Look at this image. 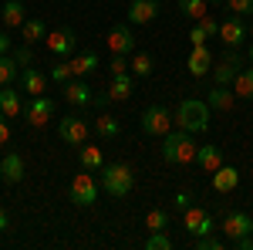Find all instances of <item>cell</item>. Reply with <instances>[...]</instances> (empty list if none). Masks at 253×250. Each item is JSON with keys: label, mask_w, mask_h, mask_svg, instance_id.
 Listing matches in <instances>:
<instances>
[{"label": "cell", "mask_w": 253, "mask_h": 250, "mask_svg": "<svg viewBox=\"0 0 253 250\" xmlns=\"http://www.w3.org/2000/svg\"><path fill=\"white\" fill-rule=\"evenodd\" d=\"M189 206H193V193H186V190H182V193H175V210H182V213H186Z\"/></svg>", "instance_id": "obj_41"}, {"label": "cell", "mask_w": 253, "mask_h": 250, "mask_svg": "<svg viewBox=\"0 0 253 250\" xmlns=\"http://www.w3.org/2000/svg\"><path fill=\"white\" fill-rule=\"evenodd\" d=\"M95 68H98V54H95V51H88V54H78V58L71 61V71H75V78L91 75Z\"/></svg>", "instance_id": "obj_31"}, {"label": "cell", "mask_w": 253, "mask_h": 250, "mask_svg": "<svg viewBox=\"0 0 253 250\" xmlns=\"http://www.w3.org/2000/svg\"><path fill=\"white\" fill-rule=\"evenodd\" d=\"M196 250H223L226 247V240L223 237H213V233H206V237H196Z\"/></svg>", "instance_id": "obj_34"}, {"label": "cell", "mask_w": 253, "mask_h": 250, "mask_svg": "<svg viewBox=\"0 0 253 250\" xmlns=\"http://www.w3.org/2000/svg\"><path fill=\"white\" fill-rule=\"evenodd\" d=\"M233 95H236V98H247V101H253V64H250V68H243V71L236 75V81H233Z\"/></svg>", "instance_id": "obj_28"}, {"label": "cell", "mask_w": 253, "mask_h": 250, "mask_svg": "<svg viewBox=\"0 0 253 250\" xmlns=\"http://www.w3.org/2000/svg\"><path fill=\"white\" fill-rule=\"evenodd\" d=\"M108 101H112V98H108V95H95V105H98V108H105Z\"/></svg>", "instance_id": "obj_47"}, {"label": "cell", "mask_w": 253, "mask_h": 250, "mask_svg": "<svg viewBox=\"0 0 253 250\" xmlns=\"http://www.w3.org/2000/svg\"><path fill=\"white\" fill-rule=\"evenodd\" d=\"M108 68H112V75H125L128 71V54H112Z\"/></svg>", "instance_id": "obj_39"}, {"label": "cell", "mask_w": 253, "mask_h": 250, "mask_svg": "<svg viewBox=\"0 0 253 250\" xmlns=\"http://www.w3.org/2000/svg\"><path fill=\"white\" fill-rule=\"evenodd\" d=\"M196 24L203 27V34H206V38H216V34H219V20H216L213 14H206V17H203V20H196Z\"/></svg>", "instance_id": "obj_38"}, {"label": "cell", "mask_w": 253, "mask_h": 250, "mask_svg": "<svg viewBox=\"0 0 253 250\" xmlns=\"http://www.w3.org/2000/svg\"><path fill=\"white\" fill-rule=\"evenodd\" d=\"M108 98L112 101H128L132 98V75H112V85H108Z\"/></svg>", "instance_id": "obj_26"}, {"label": "cell", "mask_w": 253, "mask_h": 250, "mask_svg": "<svg viewBox=\"0 0 253 250\" xmlns=\"http://www.w3.org/2000/svg\"><path fill=\"white\" fill-rule=\"evenodd\" d=\"M64 101H68V105H75V108H81V105H91V101H95V95H91V85H88L84 78H71V81H64Z\"/></svg>", "instance_id": "obj_14"}, {"label": "cell", "mask_w": 253, "mask_h": 250, "mask_svg": "<svg viewBox=\"0 0 253 250\" xmlns=\"http://www.w3.org/2000/svg\"><path fill=\"white\" fill-rule=\"evenodd\" d=\"M44 44H47V51H51L54 58H68V54L75 51V44H78V34H75L71 27H61L54 34H47Z\"/></svg>", "instance_id": "obj_10"}, {"label": "cell", "mask_w": 253, "mask_h": 250, "mask_svg": "<svg viewBox=\"0 0 253 250\" xmlns=\"http://www.w3.org/2000/svg\"><path fill=\"white\" fill-rule=\"evenodd\" d=\"M24 112V101H20V92H14V85H3L0 88V115L17 118Z\"/></svg>", "instance_id": "obj_21"}, {"label": "cell", "mask_w": 253, "mask_h": 250, "mask_svg": "<svg viewBox=\"0 0 253 250\" xmlns=\"http://www.w3.org/2000/svg\"><path fill=\"white\" fill-rule=\"evenodd\" d=\"M98 179H101V190L108 193V196H128L132 186H135V173H132V166H125V162H112V166H101L98 169Z\"/></svg>", "instance_id": "obj_3"}, {"label": "cell", "mask_w": 253, "mask_h": 250, "mask_svg": "<svg viewBox=\"0 0 253 250\" xmlns=\"http://www.w3.org/2000/svg\"><path fill=\"white\" fill-rule=\"evenodd\" d=\"M189 41H193V44H206V34H203V27H199V24H193V31H189Z\"/></svg>", "instance_id": "obj_43"}, {"label": "cell", "mask_w": 253, "mask_h": 250, "mask_svg": "<svg viewBox=\"0 0 253 250\" xmlns=\"http://www.w3.org/2000/svg\"><path fill=\"white\" fill-rule=\"evenodd\" d=\"M145 250H172V240L166 237V230L149 233V240H145Z\"/></svg>", "instance_id": "obj_35"}, {"label": "cell", "mask_w": 253, "mask_h": 250, "mask_svg": "<svg viewBox=\"0 0 253 250\" xmlns=\"http://www.w3.org/2000/svg\"><path fill=\"white\" fill-rule=\"evenodd\" d=\"M166 227H169V213H166V210H159V206H156V210L145 213V230H149V233H159V230H166Z\"/></svg>", "instance_id": "obj_32"}, {"label": "cell", "mask_w": 253, "mask_h": 250, "mask_svg": "<svg viewBox=\"0 0 253 250\" xmlns=\"http://www.w3.org/2000/svg\"><path fill=\"white\" fill-rule=\"evenodd\" d=\"M10 54H14V58H17V64H24V68L34 61V54H31V44H20V48H14V51H10Z\"/></svg>", "instance_id": "obj_40"}, {"label": "cell", "mask_w": 253, "mask_h": 250, "mask_svg": "<svg viewBox=\"0 0 253 250\" xmlns=\"http://www.w3.org/2000/svg\"><path fill=\"white\" fill-rule=\"evenodd\" d=\"M182 223H186V230L193 233V237H206V233L216 230V223L210 220V213L203 210V206H189V210L182 213Z\"/></svg>", "instance_id": "obj_12"}, {"label": "cell", "mask_w": 253, "mask_h": 250, "mask_svg": "<svg viewBox=\"0 0 253 250\" xmlns=\"http://www.w3.org/2000/svg\"><path fill=\"white\" fill-rule=\"evenodd\" d=\"M88 132H91V129H88V122L81 115H64L58 122V135H61L64 146H84V142H88Z\"/></svg>", "instance_id": "obj_7"}, {"label": "cell", "mask_w": 253, "mask_h": 250, "mask_svg": "<svg viewBox=\"0 0 253 250\" xmlns=\"http://www.w3.org/2000/svg\"><path fill=\"white\" fill-rule=\"evenodd\" d=\"M219 38H223V44L226 48H240L243 44V38H247V20L243 17H226V20H219Z\"/></svg>", "instance_id": "obj_15"}, {"label": "cell", "mask_w": 253, "mask_h": 250, "mask_svg": "<svg viewBox=\"0 0 253 250\" xmlns=\"http://www.w3.org/2000/svg\"><path fill=\"white\" fill-rule=\"evenodd\" d=\"M98 190H101V183H95V176L88 173H78L71 179V190H68V200L75 203V206H95L98 200Z\"/></svg>", "instance_id": "obj_4"}, {"label": "cell", "mask_w": 253, "mask_h": 250, "mask_svg": "<svg viewBox=\"0 0 253 250\" xmlns=\"http://www.w3.org/2000/svg\"><path fill=\"white\" fill-rule=\"evenodd\" d=\"M17 78H20L17 58H14V54H0V88H3V85H14Z\"/></svg>", "instance_id": "obj_27"}, {"label": "cell", "mask_w": 253, "mask_h": 250, "mask_svg": "<svg viewBox=\"0 0 253 250\" xmlns=\"http://www.w3.org/2000/svg\"><path fill=\"white\" fill-rule=\"evenodd\" d=\"M240 71H243V58L236 48H230V51H223V58L213 64L210 75H213V85H233Z\"/></svg>", "instance_id": "obj_6"}, {"label": "cell", "mask_w": 253, "mask_h": 250, "mask_svg": "<svg viewBox=\"0 0 253 250\" xmlns=\"http://www.w3.org/2000/svg\"><path fill=\"white\" fill-rule=\"evenodd\" d=\"M196 135L186 132V129H175V132H166L162 135V159L169 166H189L196 162Z\"/></svg>", "instance_id": "obj_1"}, {"label": "cell", "mask_w": 253, "mask_h": 250, "mask_svg": "<svg viewBox=\"0 0 253 250\" xmlns=\"http://www.w3.org/2000/svg\"><path fill=\"white\" fill-rule=\"evenodd\" d=\"M128 68H132L135 78H149L152 75V58H149V54H135V58L128 61Z\"/></svg>", "instance_id": "obj_33"}, {"label": "cell", "mask_w": 253, "mask_h": 250, "mask_svg": "<svg viewBox=\"0 0 253 250\" xmlns=\"http://www.w3.org/2000/svg\"><path fill=\"white\" fill-rule=\"evenodd\" d=\"M78 162L81 169H88V173H98L101 166H105V155L98 146H78Z\"/></svg>", "instance_id": "obj_25"}, {"label": "cell", "mask_w": 253, "mask_h": 250, "mask_svg": "<svg viewBox=\"0 0 253 250\" xmlns=\"http://www.w3.org/2000/svg\"><path fill=\"white\" fill-rule=\"evenodd\" d=\"M206 101H210V108H216V112H230L236 105L233 85H213V88L206 92Z\"/></svg>", "instance_id": "obj_17"}, {"label": "cell", "mask_w": 253, "mask_h": 250, "mask_svg": "<svg viewBox=\"0 0 253 250\" xmlns=\"http://www.w3.org/2000/svg\"><path fill=\"white\" fill-rule=\"evenodd\" d=\"M10 142V125H7V115H0V146Z\"/></svg>", "instance_id": "obj_44"}, {"label": "cell", "mask_w": 253, "mask_h": 250, "mask_svg": "<svg viewBox=\"0 0 253 250\" xmlns=\"http://www.w3.org/2000/svg\"><path fill=\"white\" fill-rule=\"evenodd\" d=\"M51 78H54L58 85L71 81V78H75V71H71V61H68V64H64V61H61V64H54V68H51Z\"/></svg>", "instance_id": "obj_36"}, {"label": "cell", "mask_w": 253, "mask_h": 250, "mask_svg": "<svg viewBox=\"0 0 253 250\" xmlns=\"http://www.w3.org/2000/svg\"><path fill=\"white\" fill-rule=\"evenodd\" d=\"M7 227H10V213H7L3 206H0V233L7 230Z\"/></svg>", "instance_id": "obj_46"}, {"label": "cell", "mask_w": 253, "mask_h": 250, "mask_svg": "<svg viewBox=\"0 0 253 250\" xmlns=\"http://www.w3.org/2000/svg\"><path fill=\"white\" fill-rule=\"evenodd\" d=\"M125 14H128V24H152L159 17V0H132Z\"/></svg>", "instance_id": "obj_16"}, {"label": "cell", "mask_w": 253, "mask_h": 250, "mask_svg": "<svg viewBox=\"0 0 253 250\" xmlns=\"http://www.w3.org/2000/svg\"><path fill=\"white\" fill-rule=\"evenodd\" d=\"M108 48H112V54H132L135 51V34H132V27L128 24H115L112 31H108Z\"/></svg>", "instance_id": "obj_13"}, {"label": "cell", "mask_w": 253, "mask_h": 250, "mask_svg": "<svg viewBox=\"0 0 253 250\" xmlns=\"http://www.w3.org/2000/svg\"><path fill=\"white\" fill-rule=\"evenodd\" d=\"M172 112L166 108V105H149L145 112H142V132L145 135H156L162 139L166 132H172Z\"/></svg>", "instance_id": "obj_5"}, {"label": "cell", "mask_w": 253, "mask_h": 250, "mask_svg": "<svg viewBox=\"0 0 253 250\" xmlns=\"http://www.w3.org/2000/svg\"><path fill=\"white\" fill-rule=\"evenodd\" d=\"M54 112H58V101L47 98V95H34V98H31V105L24 108V115H27V122H31L34 129L47 125V122L54 118Z\"/></svg>", "instance_id": "obj_8"}, {"label": "cell", "mask_w": 253, "mask_h": 250, "mask_svg": "<svg viewBox=\"0 0 253 250\" xmlns=\"http://www.w3.org/2000/svg\"><path fill=\"white\" fill-rule=\"evenodd\" d=\"M236 17H253V0H226Z\"/></svg>", "instance_id": "obj_37"}, {"label": "cell", "mask_w": 253, "mask_h": 250, "mask_svg": "<svg viewBox=\"0 0 253 250\" xmlns=\"http://www.w3.org/2000/svg\"><path fill=\"white\" fill-rule=\"evenodd\" d=\"M196 162H199L203 173L213 176L216 169L223 166V149H219V146H199V149H196Z\"/></svg>", "instance_id": "obj_20"}, {"label": "cell", "mask_w": 253, "mask_h": 250, "mask_svg": "<svg viewBox=\"0 0 253 250\" xmlns=\"http://www.w3.org/2000/svg\"><path fill=\"white\" fill-rule=\"evenodd\" d=\"M0 176H3V183H10V186H17L20 179H24V159H20V152H7L0 159Z\"/></svg>", "instance_id": "obj_19"}, {"label": "cell", "mask_w": 253, "mask_h": 250, "mask_svg": "<svg viewBox=\"0 0 253 250\" xmlns=\"http://www.w3.org/2000/svg\"><path fill=\"white\" fill-rule=\"evenodd\" d=\"M210 3H213V7H223V3H226V0H210Z\"/></svg>", "instance_id": "obj_48"}, {"label": "cell", "mask_w": 253, "mask_h": 250, "mask_svg": "<svg viewBox=\"0 0 253 250\" xmlns=\"http://www.w3.org/2000/svg\"><path fill=\"white\" fill-rule=\"evenodd\" d=\"M0 17H3V24H7L10 31H20V27H24V20H27V10H24V3H20V0H7Z\"/></svg>", "instance_id": "obj_24"}, {"label": "cell", "mask_w": 253, "mask_h": 250, "mask_svg": "<svg viewBox=\"0 0 253 250\" xmlns=\"http://www.w3.org/2000/svg\"><path fill=\"white\" fill-rule=\"evenodd\" d=\"M219 230L226 233V240L233 244V240H240V237H247V233H253V216L243 210L236 213H226V220H223V227Z\"/></svg>", "instance_id": "obj_9"}, {"label": "cell", "mask_w": 253, "mask_h": 250, "mask_svg": "<svg viewBox=\"0 0 253 250\" xmlns=\"http://www.w3.org/2000/svg\"><path fill=\"white\" fill-rule=\"evenodd\" d=\"M44 38H47V24H44L41 17H27L24 20V27H20V41H24V44L34 48V44L44 41Z\"/></svg>", "instance_id": "obj_23"}, {"label": "cell", "mask_w": 253, "mask_h": 250, "mask_svg": "<svg viewBox=\"0 0 253 250\" xmlns=\"http://www.w3.org/2000/svg\"><path fill=\"white\" fill-rule=\"evenodd\" d=\"M179 10L189 20H203L210 14V0H179Z\"/></svg>", "instance_id": "obj_30"}, {"label": "cell", "mask_w": 253, "mask_h": 250, "mask_svg": "<svg viewBox=\"0 0 253 250\" xmlns=\"http://www.w3.org/2000/svg\"><path fill=\"white\" fill-rule=\"evenodd\" d=\"M250 64H253V44H250Z\"/></svg>", "instance_id": "obj_49"}, {"label": "cell", "mask_w": 253, "mask_h": 250, "mask_svg": "<svg viewBox=\"0 0 253 250\" xmlns=\"http://www.w3.org/2000/svg\"><path fill=\"white\" fill-rule=\"evenodd\" d=\"M236 250H253V233H247V237H240V240H233Z\"/></svg>", "instance_id": "obj_45"}, {"label": "cell", "mask_w": 253, "mask_h": 250, "mask_svg": "<svg viewBox=\"0 0 253 250\" xmlns=\"http://www.w3.org/2000/svg\"><path fill=\"white\" fill-rule=\"evenodd\" d=\"M186 68H189L193 78H206L213 71V51H210L206 44H193V51H189V58H186Z\"/></svg>", "instance_id": "obj_11"}, {"label": "cell", "mask_w": 253, "mask_h": 250, "mask_svg": "<svg viewBox=\"0 0 253 250\" xmlns=\"http://www.w3.org/2000/svg\"><path fill=\"white\" fill-rule=\"evenodd\" d=\"M240 186V169L236 166H219L213 173V190L216 193H233Z\"/></svg>", "instance_id": "obj_22"}, {"label": "cell", "mask_w": 253, "mask_h": 250, "mask_svg": "<svg viewBox=\"0 0 253 250\" xmlns=\"http://www.w3.org/2000/svg\"><path fill=\"white\" fill-rule=\"evenodd\" d=\"M95 132H98V139H118L122 122H118L115 115H98L95 118Z\"/></svg>", "instance_id": "obj_29"}, {"label": "cell", "mask_w": 253, "mask_h": 250, "mask_svg": "<svg viewBox=\"0 0 253 250\" xmlns=\"http://www.w3.org/2000/svg\"><path fill=\"white\" fill-rule=\"evenodd\" d=\"M20 88L31 92V95H44L47 92V75L38 71L34 64H27V68H20Z\"/></svg>", "instance_id": "obj_18"}, {"label": "cell", "mask_w": 253, "mask_h": 250, "mask_svg": "<svg viewBox=\"0 0 253 250\" xmlns=\"http://www.w3.org/2000/svg\"><path fill=\"white\" fill-rule=\"evenodd\" d=\"M175 125L186 129V132H206L210 129V101H199V98H182L179 108H175Z\"/></svg>", "instance_id": "obj_2"}, {"label": "cell", "mask_w": 253, "mask_h": 250, "mask_svg": "<svg viewBox=\"0 0 253 250\" xmlns=\"http://www.w3.org/2000/svg\"><path fill=\"white\" fill-rule=\"evenodd\" d=\"M10 51H14V38L7 31H0V54H10Z\"/></svg>", "instance_id": "obj_42"}]
</instances>
